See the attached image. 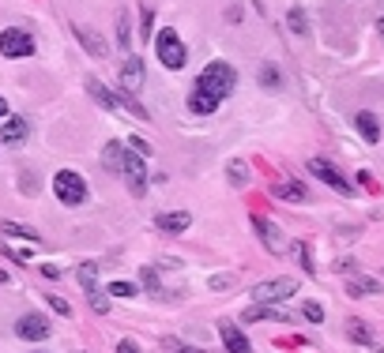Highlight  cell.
<instances>
[{"label":"cell","mask_w":384,"mask_h":353,"mask_svg":"<svg viewBox=\"0 0 384 353\" xmlns=\"http://www.w3.org/2000/svg\"><path fill=\"white\" fill-rule=\"evenodd\" d=\"M102 158H106V169L125 173V181H128V188H132V195H144V192H147V165H144V158H140V154H128L120 143H106Z\"/></svg>","instance_id":"obj_1"},{"label":"cell","mask_w":384,"mask_h":353,"mask_svg":"<svg viewBox=\"0 0 384 353\" xmlns=\"http://www.w3.org/2000/svg\"><path fill=\"white\" fill-rule=\"evenodd\" d=\"M234 86H237V72L226 60H211L200 72V79H196V94H207L215 102H223L226 94H234Z\"/></svg>","instance_id":"obj_2"},{"label":"cell","mask_w":384,"mask_h":353,"mask_svg":"<svg viewBox=\"0 0 384 353\" xmlns=\"http://www.w3.org/2000/svg\"><path fill=\"white\" fill-rule=\"evenodd\" d=\"M155 49H159L162 68H170V72H181L185 60H189V49H185V41L178 38V30H162L159 41H155Z\"/></svg>","instance_id":"obj_3"},{"label":"cell","mask_w":384,"mask_h":353,"mask_svg":"<svg viewBox=\"0 0 384 353\" xmlns=\"http://www.w3.org/2000/svg\"><path fill=\"white\" fill-rule=\"evenodd\" d=\"M53 192H57V200L61 203H68V207H80L87 200V184H83V176L80 173H72V169H61L57 176H53Z\"/></svg>","instance_id":"obj_4"},{"label":"cell","mask_w":384,"mask_h":353,"mask_svg":"<svg viewBox=\"0 0 384 353\" xmlns=\"http://www.w3.org/2000/svg\"><path fill=\"white\" fill-rule=\"evenodd\" d=\"M298 293V282L294 278H275V282H260L252 297H256V304H275V301H287V297Z\"/></svg>","instance_id":"obj_5"},{"label":"cell","mask_w":384,"mask_h":353,"mask_svg":"<svg viewBox=\"0 0 384 353\" xmlns=\"http://www.w3.org/2000/svg\"><path fill=\"white\" fill-rule=\"evenodd\" d=\"M0 53H4V57H30V53H35V38H30L27 30L8 27L4 34H0Z\"/></svg>","instance_id":"obj_6"},{"label":"cell","mask_w":384,"mask_h":353,"mask_svg":"<svg viewBox=\"0 0 384 353\" xmlns=\"http://www.w3.org/2000/svg\"><path fill=\"white\" fill-rule=\"evenodd\" d=\"M309 173H313V176H321V181L328 184V188H335L339 195H350V192H354V188L347 184V176L339 173L332 162H324V158H309Z\"/></svg>","instance_id":"obj_7"},{"label":"cell","mask_w":384,"mask_h":353,"mask_svg":"<svg viewBox=\"0 0 384 353\" xmlns=\"http://www.w3.org/2000/svg\"><path fill=\"white\" fill-rule=\"evenodd\" d=\"M80 285H83V293H87V301H91L94 312L106 316L109 312V301H106V293L98 290V282H94V263H83V267H80Z\"/></svg>","instance_id":"obj_8"},{"label":"cell","mask_w":384,"mask_h":353,"mask_svg":"<svg viewBox=\"0 0 384 353\" xmlns=\"http://www.w3.org/2000/svg\"><path fill=\"white\" fill-rule=\"evenodd\" d=\"M49 319L46 316H38V312H27L23 319L16 323V335L19 338H27V342H42V338H49Z\"/></svg>","instance_id":"obj_9"},{"label":"cell","mask_w":384,"mask_h":353,"mask_svg":"<svg viewBox=\"0 0 384 353\" xmlns=\"http://www.w3.org/2000/svg\"><path fill=\"white\" fill-rule=\"evenodd\" d=\"M252 226H256V233H260V240L271 248V252H283V233H279V226L275 222H268V218H252Z\"/></svg>","instance_id":"obj_10"},{"label":"cell","mask_w":384,"mask_h":353,"mask_svg":"<svg viewBox=\"0 0 384 353\" xmlns=\"http://www.w3.org/2000/svg\"><path fill=\"white\" fill-rule=\"evenodd\" d=\"M120 83H125V91H128V94H140V86H144V64H140L136 57H128V60H125Z\"/></svg>","instance_id":"obj_11"},{"label":"cell","mask_w":384,"mask_h":353,"mask_svg":"<svg viewBox=\"0 0 384 353\" xmlns=\"http://www.w3.org/2000/svg\"><path fill=\"white\" fill-rule=\"evenodd\" d=\"M218 335H223V346H226L230 353H252L249 338L241 335V330H237L234 323H223V327H218Z\"/></svg>","instance_id":"obj_12"},{"label":"cell","mask_w":384,"mask_h":353,"mask_svg":"<svg viewBox=\"0 0 384 353\" xmlns=\"http://www.w3.org/2000/svg\"><path fill=\"white\" fill-rule=\"evenodd\" d=\"M0 139L4 143H23L27 139V120L23 117H4L0 120Z\"/></svg>","instance_id":"obj_13"},{"label":"cell","mask_w":384,"mask_h":353,"mask_svg":"<svg viewBox=\"0 0 384 353\" xmlns=\"http://www.w3.org/2000/svg\"><path fill=\"white\" fill-rule=\"evenodd\" d=\"M354 124H358V131H361V139H366V143H377L380 139V120L373 117V113H358Z\"/></svg>","instance_id":"obj_14"},{"label":"cell","mask_w":384,"mask_h":353,"mask_svg":"<svg viewBox=\"0 0 384 353\" xmlns=\"http://www.w3.org/2000/svg\"><path fill=\"white\" fill-rule=\"evenodd\" d=\"M155 222H159V229H162V233H181V229H189V222H192V218L185 214V211H178V214H159Z\"/></svg>","instance_id":"obj_15"},{"label":"cell","mask_w":384,"mask_h":353,"mask_svg":"<svg viewBox=\"0 0 384 353\" xmlns=\"http://www.w3.org/2000/svg\"><path fill=\"white\" fill-rule=\"evenodd\" d=\"M87 91H91V94H94V102H98V105H106V109H117V105H120V98H117V94H109L98 79H87Z\"/></svg>","instance_id":"obj_16"},{"label":"cell","mask_w":384,"mask_h":353,"mask_svg":"<svg viewBox=\"0 0 384 353\" xmlns=\"http://www.w3.org/2000/svg\"><path fill=\"white\" fill-rule=\"evenodd\" d=\"M347 335L354 338L358 346H373V330L361 323V319H350V323H347Z\"/></svg>","instance_id":"obj_17"},{"label":"cell","mask_w":384,"mask_h":353,"mask_svg":"<svg viewBox=\"0 0 384 353\" xmlns=\"http://www.w3.org/2000/svg\"><path fill=\"white\" fill-rule=\"evenodd\" d=\"M275 195H279V200H290V203H302L305 188H302V184H294V181H283V184H275Z\"/></svg>","instance_id":"obj_18"},{"label":"cell","mask_w":384,"mask_h":353,"mask_svg":"<svg viewBox=\"0 0 384 353\" xmlns=\"http://www.w3.org/2000/svg\"><path fill=\"white\" fill-rule=\"evenodd\" d=\"M241 319H245V323H256V319H290V316L279 312V308H260V304H256V308H249Z\"/></svg>","instance_id":"obj_19"},{"label":"cell","mask_w":384,"mask_h":353,"mask_svg":"<svg viewBox=\"0 0 384 353\" xmlns=\"http://www.w3.org/2000/svg\"><path fill=\"white\" fill-rule=\"evenodd\" d=\"M189 109H192V113H215V109H218V102H215V98H207V94H196L192 91V98H189Z\"/></svg>","instance_id":"obj_20"},{"label":"cell","mask_w":384,"mask_h":353,"mask_svg":"<svg viewBox=\"0 0 384 353\" xmlns=\"http://www.w3.org/2000/svg\"><path fill=\"white\" fill-rule=\"evenodd\" d=\"M287 23H290V30H294V34H309V19H305V12H302V8H290Z\"/></svg>","instance_id":"obj_21"},{"label":"cell","mask_w":384,"mask_h":353,"mask_svg":"<svg viewBox=\"0 0 384 353\" xmlns=\"http://www.w3.org/2000/svg\"><path fill=\"white\" fill-rule=\"evenodd\" d=\"M347 290H350V297H366V293H377L380 285H377V282H369V278H354V282L347 285Z\"/></svg>","instance_id":"obj_22"},{"label":"cell","mask_w":384,"mask_h":353,"mask_svg":"<svg viewBox=\"0 0 384 353\" xmlns=\"http://www.w3.org/2000/svg\"><path fill=\"white\" fill-rule=\"evenodd\" d=\"M80 41H83V46L94 53V57H106V46H102V41H98L94 34H87V30H80Z\"/></svg>","instance_id":"obj_23"},{"label":"cell","mask_w":384,"mask_h":353,"mask_svg":"<svg viewBox=\"0 0 384 353\" xmlns=\"http://www.w3.org/2000/svg\"><path fill=\"white\" fill-rule=\"evenodd\" d=\"M260 83H264V86H271V91H275V86L283 83V79H279V68H271V64H264V68H260Z\"/></svg>","instance_id":"obj_24"},{"label":"cell","mask_w":384,"mask_h":353,"mask_svg":"<svg viewBox=\"0 0 384 353\" xmlns=\"http://www.w3.org/2000/svg\"><path fill=\"white\" fill-rule=\"evenodd\" d=\"M4 233H12V237H27V240H38L35 229H27V226H19V222H4Z\"/></svg>","instance_id":"obj_25"},{"label":"cell","mask_w":384,"mask_h":353,"mask_svg":"<svg viewBox=\"0 0 384 353\" xmlns=\"http://www.w3.org/2000/svg\"><path fill=\"white\" fill-rule=\"evenodd\" d=\"M230 181H234V184H245L249 181V169H245V162H230Z\"/></svg>","instance_id":"obj_26"},{"label":"cell","mask_w":384,"mask_h":353,"mask_svg":"<svg viewBox=\"0 0 384 353\" xmlns=\"http://www.w3.org/2000/svg\"><path fill=\"white\" fill-rule=\"evenodd\" d=\"M302 316L309 319V323H324V308L316 304V301H309V304H305V308H302Z\"/></svg>","instance_id":"obj_27"},{"label":"cell","mask_w":384,"mask_h":353,"mask_svg":"<svg viewBox=\"0 0 384 353\" xmlns=\"http://www.w3.org/2000/svg\"><path fill=\"white\" fill-rule=\"evenodd\" d=\"M109 293H113V297H132L136 285L132 282H113V285H109Z\"/></svg>","instance_id":"obj_28"},{"label":"cell","mask_w":384,"mask_h":353,"mask_svg":"<svg viewBox=\"0 0 384 353\" xmlns=\"http://www.w3.org/2000/svg\"><path fill=\"white\" fill-rule=\"evenodd\" d=\"M49 304L57 308L61 316H72V308H68V301H64V297H49Z\"/></svg>","instance_id":"obj_29"},{"label":"cell","mask_w":384,"mask_h":353,"mask_svg":"<svg viewBox=\"0 0 384 353\" xmlns=\"http://www.w3.org/2000/svg\"><path fill=\"white\" fill-rule=\"evenodd\" d=\"M298 256H302V267L313 274V256H309V248H305V245H298Z\"/></svg>","instance_id":"obj_30"},{"label":"cell","mask_w":384,"mask_h":353,"mask_svg":"<svg viewBox=\"0 0 384 353\" xmlns=\"http://www.w3.org/2000/svg\"><path fill=\"white\" fill-rule=\"evenodd\" d=\"M117 353H140V349H136L132 338H120V342H117Z\"/></svg>","instance_id":"obj_31"},{"label":"cell","mask_w":384,"mask_h":353,"mask_svg":"<svg viewBox=\"0 0 384 353\" xmlns=\"http://www.w3.org/2000/svg\"><path fill=\"white\" fill-rule=\"evenodd\" d=\"M151 27H155V12H151V8H144V38L151 34Z\"/></svg>","instance_id":"obj_32"},{"label":"cell","mask_w":384,"mask_h":353,"mask_svg":"<svg viewBox=\"0 0 384 353\" xmlns=\"http://www.w3.org/2000/svg\"><path fill=\"white\" fill-rule=\"evenodd\" d=\"M132 147L140 150V158H147V154H151V147H147V143H144V139H140V136L132 139Z\"/></svg>","instance_id":"obj_33"},{"label":"cell","mask_w":384,"mask_h":353,"mask_svg":"<svg viewBox=\"0 0 384 353\" xmlns=\"http://www.w3.org/2000/svg\"><path fill=\"white\" fill-rule=\"evenodd\" d=\"M211 285H215V290H226L230 278H226V274H218V278H211Z\"/></svg>","instance_id":"obj_34"},{"label":"cell","mask_w":384,"mask_h":353,"mask_svg":"<svg viewBox=\"0 0 384 353\" xmlns=\"http://www.w3.org/2000/svg\"><path fill=\"white\" fill-rule=\"evenodd\" d=\"M173 353H204V349H196V346H181V342H178V346H173Z\"/></svg>","instance_id":"obj_35"},{"label":"cell","mask_w":384,"mask_h":353,"mask_svg":"<svg viewBox=\"0 0 384 353\" xmlns=\"http://www.w3.org/2000/svg\"><path fill=\"white\" fill-rule=\"evenodd\" d=\"M4 117H8V102L0 98V120H4Z\"/></svg>","instance_id":"obj_36"},{"label":"cell","mask_w":384,"mask_h":353,"mask_svg":"<svg viewBox=\"0 0 384 353\" xmlns=\"http://www.w3.org/2000/svg\"><path fill=\"white\" fill-rule=\"evenodd\" d=\"M377 30H380V34H384V19H380V23H377Z\"/></svg>","instance_id":"obj_37"}]
</instances>
